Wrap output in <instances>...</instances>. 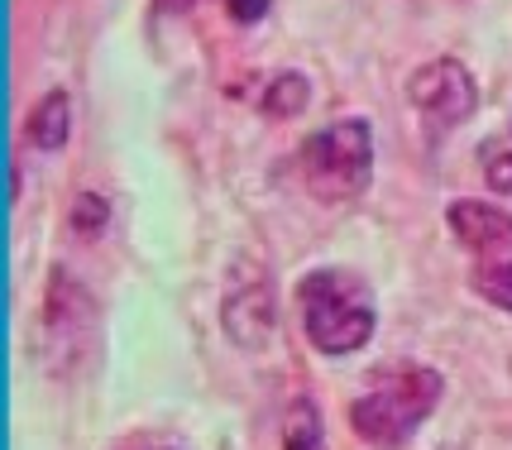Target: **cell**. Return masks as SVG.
Here are the masks:
<instances>
[{
  "mask_svg": "<svg viewBox=\"0 0 512 450\" xmlns=\"http://www.w3.org/2000/svg\"><path fill=\"white\" fill-rule=\"evenodd\" d=\"M283 450H326V427L312 398H297L283 422Z\"/></svg>",
  "mask_w": 512,
  "mask_h": 450,
  "instance_id": "cell-8",
  "label": "cell"
},
{
  "mask_svg": "<svg viewBox=\"0 0 512 450\" xmlns=\"http://www.w3.org/2000/svg\"><path fill=\"white\" fill-rule=\"evenodd\" d=\"M302 326L321 355H350L374 336V297L345 269H321L302 278Z\"/></svg>",
  "mask_w": 512,
  "mask_h": 450,
  "instance_id": "cell-1",
  "label": "cell"
},
{
  "mask_svg": "<svg viewBox=\"0 0 512 450\" xmlns=\"http://www.w3.org/2000/svg\"><path fill=\"white\" fill-rule=\"evenodd\" d=\"M225 10H230L240 24H254L268 15V0H225Z\"/></svg>",
  "mask_w": 512,
  "mask_h": 450,
  "instance_id": "cell-13",
  "label": "cell"
},
{
  "mask_svg": "<svg viewBox=\"0 0 512 450\" xmlns=\"http://www.w3.org/2000/svg\"><path fill=\"white\" fill-rule=\"evenodd\" d=\"M96 340V302L91 293L67 278V273H53L44 297V355L53 364V374H72L77 360L91 350Z\"/></svg>",
  "mask_w": 512,
  "mask_h": 450,
  "instance_id": "cell-4",
  "label": "cell"
},
{
  "mask_svg": "<svg viewBox=\"0 0 512 450\" xmlns=\"http://www.w3.org/2000/svg\"><path fill=\"white\" fill-rule=\"evenodd\" d=\"M307 96H312V91H307V77H302V72H283V77L264 91V111L283 120V115L302 111V106H307Z\"/></svg>",
  "mask_w": 512,
  "mask_h": 450,
  "instance_id": "cell-10",
  "label": "cell"
},
{
  "mask_svg": "<svg viewBox=\"0 0 512 450\" xmlns=\"http://www.w3.org/2000/svg\"><path fill=\"white\" fill-rule=\"evenodd\" d=\"M436 403H441V374L426 364H407L398 374H388L374 393L355 398L350 427L369 446H402L431 417Z\"/></svg>",
  "mask_w": 512,
  "mask_h": 450,
  "instance_id": "cell-2",
  "label": "cell"
},
{
  "mask_svg": "<svg viewBox=\"0 0 512 450\" xmlns=\"http://www.w3.org/2000/svg\"><path fill=\"white\" fill-rule=\"evenodd\" d=\"M67 135H72V101H67V91H48L29 111V144L53 154L67 144Z\"/></svg>",
  "mask_w": 512,
  "mask_h": 450,
  "instance_id": "cell-7",
  "label": "cell"
},
{
  "mask_svg": "<svg viewBox=\"0 0 512 450\" xmlns=\"http://www.w3.org/2000/svg\"><path fill=\"white\" fill-rule=\"evenodd\" d=\"M106 216H111V211H106V202H101V197H91V192H82V197H77V202H72V225H77V235H101V225H106Z\"/></svg>",
  "mask_w": 512,
  "mask_h": 450,
  "instance_id": "cell-11",
  "label": "cell"
},
{
  "mask_svg": "<svg viewBox=\"0 0 512 450\" xmlns=\"http://www.w3.org/2000/svg\"><path fill=\"white\" fill-rule=\"evenodd\" d=\"M407 96H412V106L422 111V120L436 135L465 125L474 106H479V87H474L465 63H455V58H436V63L417 68L412 82H407Z\"/></svg>",
  "mask_w": 512,
  "mask_h": 450,
  "instance_id": "cell-5",
  "label": "cell"
},
{
  "mask_svg": "<svg viewBox=\"0 0 512 450\" xmlns=\"http://www.w3.org/2000/svg\"><path fill=\"white\" fill-rule=\"evenodd\" d=\"M469 283H474V293L484 297V302L512 312V259H484Z\"/></svg>",
  "mask_w": 512,
  "mask_h": 450,
  "instance_id": "cell-9",
  "label": "cell"
},
{
  "mask_svg": "<svg viewBox=\"0 0 512 450\" xmlns=\"http://www.w3.org/2000/svg\"><path fill=\"white\" fill-rule=\"evenodd\" d=\"M446 225L455 230V240L484 259H498L503 249H512V211L489 202H455L446 211Z\"/></svg>",
  "mask_w": 512,
  "mask_h": 450,
  "instance_id": "cell-6",
  "label": "cell"
},
{
  "mask_svg": "<svg viewBox=\"0 0 512 450\" xmlns=\"http://www.w3.org/2000/svg\"><path fill=\"white\" fill-rule=\"evenodd\" d=\"M302 182L316 202H350L369 187L374 173V135L364 120H335L302 144Z\"/></svg>",
  "mask_w": 512,
  "mask_h": 450,
  "instance_id": "cell-3",
  "label": "cell"
},
{
  "mask_svg": "<svg viewBox=\"0 0 512 450\" xmlns=\"http://www.w3.org/2000/svg\"><path fill=\"white\" fill-rule=\"evenodd\" d=\"M484 178L498 192H512V149H489L484 154Z\"/></svg>",
  "mask_w": 512,
  "mask_h": 450,
  "instance_id": "cell-12",
  "label": "cell"
}]
</instances>
